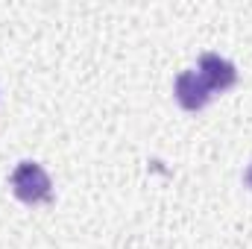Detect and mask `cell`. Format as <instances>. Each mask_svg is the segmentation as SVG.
<instances>
[{
    "instance_id": "7a4b0ae2",
    "label": "cell",
    "mask_w": 252,
    "mask_h": 249,
    "mask_svg": "<svg viewBox=\"0 0 252 249\" xmlns=\"http://www.w3.org/2000/svg\"><path fill=\"white\" fill-rule=\"evenodd\" d=\"M199 76L205 79V85L211 91H226V88L235 85L238 70H235V64L229 59H223L217 53H202L199 56Z\"/></svg>"
},
{
    "instance_id": "3957f363",
    "label": "cell",
    "mask_w": 252,
    "mask_h": 249,
    "mask_svg": "<svg viewBox=\"0 0 252 249\" xmlns=\"http://www.w3.org/2000/svg\"><path fill=\"white\" fill-rule=\"evenodd\" d=\"M173 91H176L179 106H182V109H190V112L202 109V106L208 103V97H211V88L205 85V79H202L196 70H185V73H179Z\"/></svg>"
},
{
    "instance_id": "6da1fadb",
    "label": "cell",
    "mask_w": 252,
    "mask_h": 249,
    "mask_svg": "<svg viewBox=\"0 0 252 249\" xmlns=\"http://www.w3.org/2000/svg\"><path fill=\"white\" fill-rule=\"evenodd\" d=\"M12 190L18 199L24 202H41V199H50V190H53V182L50 176L44 173L41 164L35 161H21L12 173Z\"/></svg>"
},
{
    "instance_id": "277c9868",
    "label": "cell",
    "mask_w": 252,
    "mask_h": 249,
    "mask_svg": "<svg viewBox=\"0 0 252 249\" xmlns=\"http://www.w3.org/2000/svg\"><path fill=\"white\" fill-rule=\"evenodd\" d=\"M247 185L252 187V167H250V173H247Z\"/></svg>"
}]
</instances>
